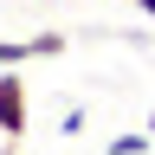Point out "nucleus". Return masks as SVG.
I'll use <instances>...</instances> for the list:
<instances>
[{
    "label": "nucleus",
    "instance_id": "obj_1",
    "mask_svg": "<svg viewBox=\"0 0 155 155\" xmlns=\"http://www.w3.org/2000/svg\"><path fill=\"white\" fill-rule=\"evenodd\" d=\"M0 136H7V142L26 136V78H19V65L0 71Z\"/></svg>",
    "mask_w": 155,
    "mask_h": 155
},
{
    "label": "nucleus",
    "instance_id": "obj_2",
    "mask_svg": "<svg viewBox=\"0 0 155 155\" xmlns=\"http://www.w3.org/2000/svg\"><path fill=\"white\" fill-rule=\"evenodd\" d=\"M26 45H32V58H58L65 52V32H32Z\"/></svg>",
    "mask_w": 155,
    "mask_h": 155
},
{
    "label": "nucleus",
    "instance_id": "obj_3",
    "mask_svg": "<svg viewBox=\"0 0 155 155\" xmlns=\"http://www.w3.org/2000/svg\"><path fill=\"white\" fill-rule=\"evenodd\" d=\"M26 58H32L26 39H0V71H7V65H26Z\"/></svg>",
    "mask_w": 155,
    "mask_h": 155
},
{
    "label": "nucleus",
    "instance_id": "obj_4",
    "mask_svg": "<svg viewBox=\"0 0 155 155\" xmlns=\"http://www.w3.org/2000/svg\"><path fill=\"white\" fill-rule=\"evenodd\" d=\"M149 149V136H116V142H110V155H142Z\"/></svg>",
    "mask_w": 155,
    "mask_h": 155
},
{
    "label": "nucleus",
    "instance_id": "obj_5",
    "mask_svg": "<svg viewBox=\"0 0 155 155\" xmlns=\"http://www.w3.org/2000/svg\"><path fill=\"white\" fill-rule=\"evenodd\" d=\"M136 7H142V13H149V19H155V0H136Z\"/></svg>",
    "mask_w": 155,
    "mask_h": 155
},
{
    "label": "nucleus",
    "instance_id": "obj_6",
    "mask_svg": "<svg viewBox=\"0 0 155 155\" xmlns=\"http://www.w3.org/2000/svg\"><path fill=\"white\" fill-rule=\"evenodd\" d=\"M149 136H155V104H149Z\"/></svg>",
    "mask_w": 155,
    "mask_h": 155
}]
</instances>
